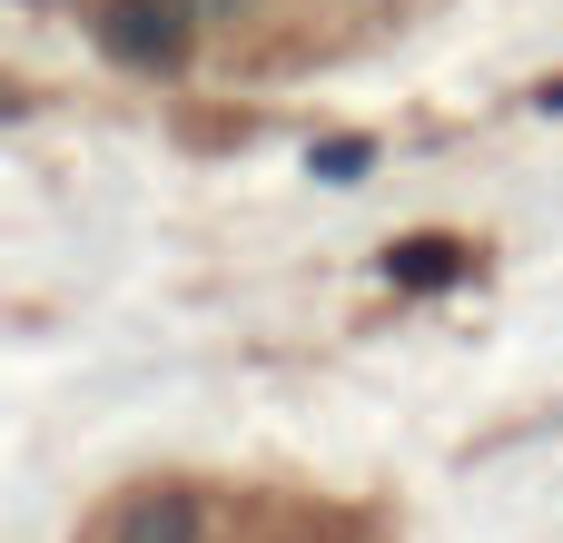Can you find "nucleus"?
Returning a JSON list of instances; mask_svg holds the SVG:
<instances>
[{"label": "nucleus", "instance_id": "f257e3e1", "mask_svg": "<svg viewBox=\"0 0 563 543\" xmlns=\"http://www.w3.org/2000/svg\"><path fill=\"white\" fill-rule=\"evenodd\" d=\"M69 543H376V514L317 485L139 475V485H109Z\"/></svg>", "mask_w": 563, "mask_h": 543}]
</instances>
